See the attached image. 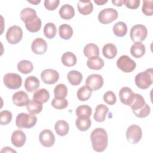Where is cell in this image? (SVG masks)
<instances>
[{
    "instance_id": "cell-1",
    "label": "cell",
    "mask_w": 153,
    "mask_h": 153,
    "mask_svg": "<svg viewBox=\"0 0 153 153\" xmlns=\"http://www.w3.org/2000/svg\"><path fill=\"white\" fill-rule=\"evenodd\" d=\"M20 17L29 32L35 33L40 30L42 25L41 20L37 16L34 9L29 7L23 9L20 12Z\"/></svg>"
},
{
    "instance_id": "cell-2",
    "label": "cell",
    "mask_w": 153,
    "mask_h": 153,
    "mask_svg": "<svg viewBox=\"0 0 153 153\" xmlns=\"http://www.w3.org/2000/svg\"><path fill=\"white\" fill-rule=\"evenodd\" d=\"M92 148L96 152L104 151L108 145V136L106 131L103 128H96L90 134Z\"/></svg>"
},
{
    "instance_id": "cell-3",
    "label": "cell",
    "mask_w": 153,
    "mask_h": 153,
    "mask_svg": "<svg viewBox=\"0 0 153 153\" xmlns=\"http://www.w3.org/2000/svg\"><path fill=\"white\" fill-rule=\"evenodd\" d=\"M136 86L140 89H147L153 82V69L149 68L143 72L137 74L134 78Z\"/></svg>"
},
{
    "instance_id": "cell-4",
    "label": "cell",
    "mask_w": 153,
    "mask_h": 153,
    "mask_svg": "<svg viewBox=\"0 0 153 153\" xmlns=\"http://www.w3.org/2000/svg\"><path fill=\"white\" fill-rule=\"evenodd\" d=\"M37 117L32 114L22 112L19 114L16 118V126L20 128H30L35 126Z\"/></svg>"
},
{
    "instance_id": "cell-5",
    "label": "cell",
    "mask_w": 153,
    "mask_h": 153,
    "mask_svg": "<svg viewBox=\"0 0 153 153\" xmlns=\"http://www.w3.org/2000/svg\"><path fill=\"white\" fill-rule=\"evenodd\" d=\"M148 35V30L145 26L140 24L136 25L130 29V37L134 42H142L145 39Z\"/></svg>"
},
{
    "instance_id": "cell-6",
    "label": "cell",
    "mask_w": 153,
    "mask_h": 153,
    "mask_svg": "<svg viewBox=\"0 0 153 153\" xmlns=\"http://www.w3.org/2000/svg\"><path fill=\"white\" fill-rule=\"evenodd\" d=\"M5 85L10 89L16 90L22 84V78L20 75L16 73H7L3 78Z\"/></svg>"
},
{
    "instance_id": "cell-7",
    "label": "cell",
    "mask_w": 153,
    "mask_h": 153,
    "mask_svg": "<svg viewBox=\"0 0 153 153\" xmlns=\"http://www.w3.org/2000/svg\"><path fill=\"white\" fill-rule=\"evenodd\" d=\"M117 66L125 73H130L136 67V62L127 55H123L117 61Z\"/></svg>"
},
{
    "instance_id": "cell-8",
    "label": "cell",
    "mask_w": 153,
    "mask_h": 153,
    "mask_svg": "<svg viewBox=\"0 0 153 153\" xmlns=\"http://www.w3.org/2000/svg\"><path fill=\"white\" fill-rule=\"evenodd\" d=\"M142 137V130L139 126L133 124L127 128L126 131V138L130 143H137L141 140Z\"/></svg>"
},
{
    "instance_id": "cell-9",
    "label": "cell",
    "mask_w": 153,
    "mask_h": 153,
    "mask_svg": "<svg viewBox=\"0 0 153 153\" xmlns=\"http://www.w3.org/2000/svg\"><path fill=\"white\" fill-rule=\"evenodd\" d=\"M118 16V12L112 8L102 10L98 14V20L103 25H107L115 20Z\"/></svg>"
},
{
    "instance_id": "cell-10",
    "label": "cell",
    "mask_w": 153,
    "mask_h": 153,
    "mask_svg": "<svg viewBox=\"0 0 153 153\" xmlns=\"http://www.w3.org/2000/svg\"><path fill=\"white\" fill-rule=\"evenodd\" d=\"M23 38V30L20 27L13 25L10 27L6 33V39L10 44L19 43Z\"/></svg>"
},
{
    "instance_id": "cell-11",
    "label": "cell",
    "mask_w": 153,
    "mask_h": 153,
    "mask_svg": "<svg viewBox=\"0 0 153 153\" xmlns=\"http://www.w3.org/2000/svg\"><path fill=\"white\" fill-rule=\"evenodd\" d=\"M85 85L92 91L100 89L103 85V78L99 74H91L85 80Z\"/></svg>"
},
{
    "instance_id": "cell-12",
    "label": "cell",
    "mask_w": 153,
    "mask_h": 153,
    "mask_svg": "<svg viewBox=\"0 0 153 153\" xmlns=\"http://www.w3.org/2000/svg\"><path fill=\"white\" fill-rule=\"evenodd\" d=\"M39 140L43 146L50 148L53 146L55 143V136L50 130L45 129L39 133Z\"/></svg>"
},
{
    "instance_id": "cell-13",
    "label": "cell",
    "mask_w": 153,
    "mask_h": 153,
    "mask_svg": "<svg viewBox=\"0 0 153 153\" xmlns=\"http://www.w3.org/2000/svg\"><path fill=\"white\" fill-rule=\"evenodd\" d=\"M42 81L47 84H54L59 79V74L54 69H47L41 74Z\"/></svg>"
},
{
    "instance_id": "cell-14",
    "label": "cell",
    "mask_w": 153,
    "mask_h": 153,
    "mask_svg": "<svg viewBox=\"0 0 153 153\" xmlns=\"http://www.w3.org/2000/svg\"><path fill=\"white\" fill-rule=\"evenodd\" d=\"M134 93L131 89L127 87H123L121 88L119 92L120 100L122 103L130 106L134 99Z\"/></svg>"
},
{
    "instance_id": "cell-15",
    "label": "cell",
    "mask_w": 153,
    "mask_h": 153,
    "mask_svg": "<svg viewBox=\"0 0 153 153\" xmlns=\"http://www.w3.org/2000/svg\"><path fill=\"white\" fill-rule=\"evenodd\" d=\"M31 49L36 54H44L47 50V42L44 39L37 38L33 41L31 45Z\"/></svg>"
},
{
    "instance_id": "cell-16",
    "label": "cell",
    "mask_w": 153,
    "mask_h": 153,
    "mask_svg": "<svg viewBox=\"0 0 153 153\" xmlns=\"http://www.w3.org/2000/svg\"><path fill=\"white\" fill-rule=\"evenodd\" d=\"M13 103L17 106H26L29 101L27 94L23 90L16 92L12 97Z\"/></svg>"
},
{
    "instance_id": "cell-17",
    "label": "cell",
    "mask_w": 153,
    "mask_h": 153,
    "mask_svg": "<svg viewBox=\"0 0 153 153\" xmlns=\"http://www.w3.org/2000/svg\"><path fill=\"white\" fill-rule=\"evenodd\" d=\"M11 140L12 144L14 146L17 148H20L25 145L26 140V136L23 131L20 130H17L13 132Z\"/></svg>"
},
{
    "instance_id": "cell-18",
    "label": "cell",
    "mask_w": 153,
    "mask_h": 153,
    "mask_svg": "<svg viewBox=\"0 0 153 153\" xmlns=\"http://www.w3.org/2000/svg\"><path fill=\"white\" fill-rule=\"evenodd\" d=\"M109 109L104 104H99L95 108V112L93 115L94 120L97 122H103L105 120L106 116Z\"/></svg>"
},
{
    "instance_id": "cell-19",
    "label": "cell",
    "mask_w": 153,
    "mask_h": 153,
    "mask_svg": "<svg viewBox=\"0 0 153 153\" xmlns=\"http://www.w3.org/2000/svg\"><path fill=\"white\" fill-rule=\"evenodd\" d=\"M40 85L39 79L35 76H29L25 79V88L26 91L29 93H32L37 90Z\"/></svg>"
},
{
    "instance_id": "cell-20",
    "label": "cell",
    "mask_w": 153,
    "mask_h": 153,
    "mask_svg": "<svg viewBox=\"0 0 153 153\" xmlns=\"http://www.w3.org/2000/svg\"><path fill=\"white\" fill-rule=\"evenodd\" d=\"M77 7L79 13L84 16L91 14L93 10V5L89 0L79 1L78 2Z\"/></svg>"
},
{
    "instance_id": "cell-21",
    "label": "cell",
    "mask_w": 153,
    "mask_h": 153,
    "mask_svg": "<svg viewBox=\"0 0 153 153\" xmlns=\"http://www.w3.org/2000/svg\"><path fill=\"white\" fill-rule=\"evenodd\" d=\"M145 46L141 42H134L130 48L131 56L136 59L142 57L145 54Z\"/></svg>"
},
{
    "instance_id": "cell-22",
    "label": "cell",
    "mask_w": 153,
    "mask_h": 153,
    "mask_svg": "<svg viewBox=\"0 0 153 153\" xmlns=\"http://www.w3.org/2000/svg\"><path fill=\"white\" fill-rule=\"evenodd\" d=\"M50 99V93L45 88H41L35 91L33 99L41 104L46 103Z\"/></svg>"
},
{
    "instance_id": "cell-23",
    "label": "cell",
    "mask_w": 153,
    "mask_h": 153,
    "mask_svg": "<svg viewBox=\"0 0 153 153\" xmlns=\"http://www.w3.org/2000/svg\"><path fill=\"white\" fill-rule=\"evenodd\" d=\"M59 13L62 19L69 20L74 17L75 15V10L71 5L64 4L60 8Z\"/></svg>"
},
{
    "instance_id": "cell-24",
    "label": "cell",
    "mask_w": 153,
    "mask_h": 153,
    "mask_svg": "<svg viewBox=\"0 0 153 153\" xmlns=\"http://www.w3.org/2000/svg\"><path fill=\"white\" fill-rule=\"evenodd\" d=\"M77 128L81 131H85L89 129L91 125V121L88 117H78L75 121Z\"/></svg>"
},
{
    "instance_id": "cell-25",
    "label": "cell",
    "mask_w": 153,
    "mask_h": 153,
    "mask_svg": "<svg viewBox=\"0 0 153 153\" xmlns=\"http://www.w3.org/2000/svg\"><path fill=\"white\" fill-rule=\"evenodd\" d=\"M83 53L84 56L88 59L99 56V48L97 45L93 43L87 44L84 48Z\"/></svg>"
},
{
    "instance_id": "cell-26",
    "label": "cell",
    "mask_w": 153,
    "mask_h": 153,
    "mask_svg": "<svg viewBox=\"0 0 153 153\" xmlns=\"http://www.w3.org/2000/svg\"><path fill=\"white\" fill-rule=\"evenodd\" d=\"M102 53L103 56L106 59H112L117 54V48L113 44H106L102 48Z\"/></svg>"
},
{
    "instance_id": "cell-27",
    "label": "cell",
    "mask_w": 153,
    "mask_h": 153,
    "mask_svg": "<svg viewBox=\"0 0 153 153\" xmlns=\"http://www.w3.org/2000/svg\"><path fill=\"white\" fill-rule=\"evenodd\" d=\"M104 61L99 56L88 59L87 62V67L92 70H100L104 66Z\"/></svg>"
},
{
    "instance_id": "cell-28",
    "label": "cell",
    "mask_w": 153,
    "mask_h": 153,
    "mask_svg": "<svg viewBox=\"0 0 153 153\" xmlns=\"http://www.w3.org/2000/svg\"><path fill=\"white\" fill-rule=\"evenodd\" d=\"M54 130L59 136H65L69 132V126L66 121L64 120H59L55 123Z\"/></svg>"
},
{
    "instance_id": "cell-29",
    "label": "cell",
    "mask_w": 153,
    "mask_h": 153,
    "mask_svg": "<svg viewBox=\"0 0 153 153\" xmlns=\"http://www.w3.org/2000/svg\"><path fill=\"white\" fill-rule=\"evenodd\" d=\"M67 78L72 85H78L82 80V75L78 71L72 70L68 72Z\"/></svg>"
},
{
    "instance_id": "cell-30",
    "label": "cell",
    "mask_w": 153,
    "mask_h": 153,
    "mask_svg": "<svg viewBox=\"0 0 153 153\" xmlns=\"http://www.w3.org/2000/svg\"><path fill=\"white\" fill-rule=\"evenodd\" d=\"M61 61L62 63L68 67L74 66L76 65L77 62V59L76 56L72 52L68 51L65 53L61 58Z\"/></svg>"
},
{
    "instance_id": "cell-31",
    "label": "cell",
    "mask_w": 153,
    "mask_h": 153,
    "mask_svg": "<svg viewBox=\"0 0 153 153\" xmlns=\"http://www.w3.org/2000/svg\"><path fill=\"white\" fill-rule=\"evenodd\" d=\"M59 33L61 38L69 39L73 35V29L68 24H62L59 27Z\"/></svg>"
},
{
    "instance_id": "cell-32",
    "label": "cell",
    "mask_w": 153,
    "mask_h": 153,
    "mask_svg": "<svg viewBox=\"0 0 153 153\" xmlns=\"http://www.w3.org/2000/svg\"><path fill=\"white\" fill-rule=\"evenodd\" d=\"M113 32L115 35L118 37H123L127 34V26L123 22H118L113 26Z\"/></svg>"
},
{
    "instance_id": "cell-33",
    "label": "cell",
    "mask_w": 153,
    "mask_h": 153,
    "mask_svg": "<svg viewBox=\"0 0 153 153\" xmlns=\"http://www.w3.org/2000/svg\"><path fill=\"white\" fill-rule=\"evenodd\" d=\"M18 71L23 74H27L30 73L33 69V64L30 61L27 60H22L17 64Z\"/></svg>"
},
{
    "instance_id": "cell-34",
    "label": "cell",
    "mask_w": 153,
    "mask_h": 153,
    "mask_svg": "<svg viewBox=\"0 0 153 153\" xmlns=\"http://www.w3.org/2000/svg\"><path fill=\"white\" fill-rule=\"evenodd\" d=\"M92 90L86 85L80 87L77 91V97L81 101H86L90 99Z\"/></svg>"
},
{
    "instance_id": "cell-35",
    "label": "cell",
    "mask_w": 153,
    "mask_h": 153,
    "mask_svg": "<svg viewBox=\"0 0 153 153\" xmlns=\"http://www.w3.org/2000/svg\"><path fill=\"white\" fill-rule=\"evenodd\" d=\"M26 109L30 114L34 115L38 114L42 111V105L41 103L36 102L33 99L29 100L26 105Z\"/></svg>"
},
{
    "instance_id": "cell-36",
    "label": "cell",
    "mask_w": 153,
    "mask_h": 153,
    "mask_svg": "<svg viewBox=\"0 0 153 153\" xmlns=\"http://www.w3.org/2000/svg\"><path fill=\"white\" fill-rule=\"evenodd\" d=\"M146 104L143 97L138 93H134V99L132 103L130 106L132 109V111H136L139 109H141Z\"/></svg>"
},
{
    "instance_id": "cell-37",
    "label": "cell",
    "mask_w": 153,
    "mask_h": 153,
    "mask_svg": "<svg viewBox=\"0 0 153 153\" xmlns=\"http://www.w3.org/2000/svg\"><path fill=\"white\" fill-rule=\"evenodd\" d=\"M45 36L48 39H53L57 33L56 25L53 23H47L45 25L43 29Z\"/></svg>"
},
{
    "instance_id": "cell-38",
    "label": "cell",
    "mask_w": 153,
    "mask_h": 153,
    "mask_svg": "<svg viewBox=\"0 0 153 153\" xmlns=\"http://www.w3.org/2000/svg\"><path fill=\"white\" fill-rule=\"evenodd\" d=\"M54 97L56 98H65L68 94V88L64 84H57L54 89Z\"/></svg>"
},
{
    "instance_id": "cell-39",
    "label": "cell",
    "mask_w": 153,
    "mask_h": 153,
    "mask_svg": "<svg viewBox=\"0 0 153 153\" xmlns=\"http://www.w3.org/2000/svg\"><path fill=\"white\" fill-rule=\"evenodd\" d=\"M77 117H90L92 114L91 108L86 105H83L77 107L75 111Z\"/></svg>"
},
{
    "instance_id": "cell-40",
    "label": "cell",
    "mask_w": 153,
    "mask_h": 153,
    "mask_svg": "<svg viewBox=\"0 0 153 153\" xmlns=\"http://www.w3.org/2000/svg\"><path fill=\"white\" fill-rule=\"evenodd\" d=\"M51 105L53 108L57 109H63L68 105V101L65 98L54 97L51 101Z\"/></svg>"
},
{
    "instance_id": "cell-41",
    "label": "cell",
    "mask_w": 153,
    "mask_h": 153,
    "mask_svg": "<svg viewBox=\"0 0 153 153\" xmlns=\"http://www.w3.org/2000/svg\"><path fill=\"white\" fill-rule=\"evenodd\" d=\"M153 1L152 0H144L142 7V13L147 16H151L153 14Z\"/></svg>"
},
{
    "instance_id": "cell-42",
    "label": "cell",
    "mask_w": 153,
    "mask_h": 153,
    "mask_svg": "<svg viewBox=\"0 0 153 153\" xmlns=\"http://www.w3.org/2000/svg\"><path fill=\"white\" fill-rule=\"evenodd\" d=\"M13 115L10 111L7 110L2 111L0 112V124L2 126L9 124L12 120Z\"/></svg>"
},
{
    "instance_id": "cell-43",
    "label": "cell",
    "mask_w": 153,
    "mask_h": 153,
    "mask_svg": "<svg viewBox=\"0 0 153 153\" xmlns=\"http://www.w3.org/2000/svg\"><path fill=\"white\" fill-rule=\"evenodd\" d=\"M136 117L139 118H145L148 116L151 112V108L148 104H145L143 108L136 111H133Z\"/></svg>"
},
{
    "instance_id": "cell-44",
    "label": "cell",
    "mask_w": 153,
    "mask_h": 153,
    "mask_svg": "<svg viewBox=\"0 0 153 153\" xmlns=\"http://www.w3.org/2000/svg\"><path fill=\"white\" fill-rule=\"evenodd\" d=\"M103 100L109 105H113L116 103L117 98L115 93L112 91H106L103 95Z\"/></svg>"
},
{
    "instance_id": "cell-45",
    "label": "cell",
    "mask_w": 153,
    "mask_h": 153,
    "mask_svg": "<svg viewBox=\"0 0 153 153\" xmlns=\"http://www.w3.org/2000/svg\"><path fill=\"white\" fill-rule=\"evenodd\" d=\"M60 3L59 0H45L44 1V7L48 10L53 11L56 10Z\"/></svg>"
},
{
    "instance_id": "cell-46",
    "label": "cell",
    "mask_w": 153,
    "mask_h": 153,
    "mask_svg": "<svg viewBox=\"0 0 153 153\" xmlns=\"http://www.w3.org/2000/svg\"><path fill=\"white\" fill-rule=\"evenodd\" d=\"M140 0H124V4L130 9H136L139 7Z\"/></svg>"
},
{
    "instance_id": "cell-47",
    "label": "cell",
    "mask_w": 153,
    "mask_h": 153,
    "mask_svg": "<svg viewBox=\"0 0 153 153\" xmlns=\"http://www.w3.org/2000/svg\"><path fill=\"white\" fill-rule=\"evenodd\" d=\"M1 153L3 152H16V151L14 149H13L11 148L8 146H5L2 148V149L1 151Z\"/></svg>"
},
{
    "instance_id": "cell-48",
    "label": "cell",
    "mask_w": 153,
    "mask_h": 153,
    "mask_svg": "<svg viewBox=\"0 0 153 153\" xmlns=\"http://www.w3.org/2000/svg\"><path fill=\"white\" fill-rule=\"evenodd\" d=\"M112 3L117 7H121L124 4V0H112Z\"/></svg>"
},
{
    "instance_id": "cell-49",
    "label": "cell",
    "mask_w": 153,
    "mask_h": 153,
    "mask_svg": "<svg viewBox=\"0 0 153 153\" xmlns=\"http://www.w3.org/2000/svg\"><path fill=\"white\" fill-rule=\"evenodd\" d=\"M94 1L98 5H102L108 2V0H94Z\"/></svg>"
},
{
    "instance_id": "cell-50",
    "label": "cell",
    "mask_w": 153,
    "mask_h": 153,
    "mask_svg": "<svg viewBox=\"0 0 153 153\" xmlns=\"http://www.w3.org/2000/svg\"><path fill=\"white\" fill-rule=\"evenodd\" d=\"M27 2H29V3H31V4H34V5H37V4H38L39 3L41 2V1H40V0H39V1H27Z\"/></svg>"
}]
</instances>
